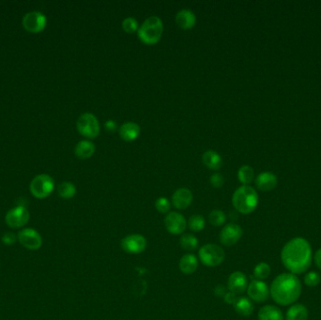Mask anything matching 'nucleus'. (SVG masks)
Segmentation results:
<instances>
[{
	"label": "nucleus",
	"mask_w": 321,
	"mask_h": 320,
	"mask_svg": "<svg viewBox=\"0 0 321 320\" xmlns=\"http://www.w3.org/2000/svg\"><path fill=\"white\" fill-rule=\"evenodd\" d=\"M312 247L307 239L297 237L285 244L281 252L283 265L295 275L304 273L312 264Z\"/></svg>",
	"instance_id": "1"
},
{
	"label": "nucleus",
	"mask_w": 321,
	"mask_h": 320,
	"mask_svg": "<svg viewBox=\"0 0 321 320\" xmlns=\"http://www.w3.org/2000/svg\"><path fill=\"white\" fill-rule=\"evenodd\" d=\"M302 294V283L293 273H281L275 277L269 287V295L275 303L287 306L298 301Z\"/></svg>",
	"instance_id": "2"
},
{
	"label": "nucleus",
	"mask_w": 321,
	"mask_h": 320,
	"mask_svg": "<svg viewBox=\"0 0 321 320\" xmlns=\"http://www.w3.org/2000/svg\"><path fill=\"white\" fill-rule=\"evenodd\" d=\"M232 204L235 209L241 214H250L258 205L257 191L249 185H242L234 192Z\"/></svg>",
	"instance_id": "3"
},
{
	"label": "nucleus",
	"mask_w": 321,
	"mask_h": 320,
	"mask_svg": "<svg viewBox=\"0 0 321 320\" xmlns=\"http://www.w3.org/2000/svg\"><path fill=\"white\" fill-rule=\"evenodd\" d=\"M164 32V24L162 19L152 15L142 23L137 30V36L141 42L147 45L156 44L161 40Z\"/></svg>",
	"instance_id": "4"
},
{
	"label": "nucleus",
	"mask_w": 321,
	"mask_h": 320,
	"mask_svg": "<svg viewBox=\"0 0 321 320\" xmlns=\"http://www.w3.org/2000/svg\"><path fill=\"white\" fill-rule=\"evenodd\" d=\"M199 257L206 267L214 268L222 264L226 258V253L221 246L208 243L199 249Z\"/></svg>",
	"instance_id": "5"
},
{
	"label": "nucleus",
	"mask_w": 321,
	"mask_h": 320,
	"mask_svg": "<svg viewBox=\"0 0 321 320\" xmlns=\"http://www.w3.org/2000/svg\"><path fill=\"white\" fill-rule=\"evenodd\" d=\"M76 127L80 135L89 139L98 137L101 130L99 120L91 113L82 114L77 120Z\"/></svg>",
	"instance_id": "6"
},
{
	"label": "nucleus",
	"mask_w": 321,
	"mask_h": 320,
	"mask_svg": "<svg viewBox=\"0 0 321 320\" xmlns=\"http://www.w3.org/2000/svg\"><path fill=\"white\" fill-rule=\"evenodd\" d=\"M55 188V182L49 175L41 174L32 179L30 183V189L32 196L43 199L50 196Z\"/></svg>",
	"instance_id": "7"
},
{
	"label": "nucleus",
	"mask_w": 321,
	"mask_h": 320,
	"mask_svg": "<svg viewBox=\"0 0 321 320\" xmlns=\"http://www.w3.org/2000/svg\"><path fill=\"white\" fill-rule=\"evenodd\" d=\"M146 239L141 234H131L123 237L120 243L121 249L129 255H139L146 248Z\"/></svg>",
	"instance_id": "8"
},
{
	"label": "nucleus",
	"mask_w": 321,
	"mask_h": 320,
	"mask_svg": "<svg viewBox=\"0 0 321 320\" xmlns=\"http://www.w3.org/2000/svg\"><path fill=\"white\" fill-rule=\"evenodd\" d=\"M30 218V211L28 210V208H24L23 206H18L7 212L5 222L9 227L17 229L27 225Z\"/></svg>",
	"instance_id": "9"
},
{
	"label": "nucleus",
	"mask_w": 321,
	"mask_h": 320,
	"mask_svg": "<svg viewBox=\"0 0 321 320\" xmlns=\"http://www.w3.org/2000/svg\"><path fill=\"white\" fill-rule=\"evenodd\" d=\"M17 239L24 248L31 251L39 250L42 245L41 234L33 228H23L20 230L18 232Z\"/></svg>",
	"instance_id": "10"
},
{
	"label": "nucleus",
	"mask_w": 321,
	"mask_h": 320,
	"mask_svg": "<svg viewBox=\"0 0 321 320\" xmlns=\"http://www.w3.org/2000/svg\"><path fill=\"white\" fill-rule=\"evenodd\" d=\"M47 19L40 12H30L23 18V26L30 33H40L46 28Z\"/></svg>",
	"instance_id": "11"
},
{
	"label": "nucleus",
	"mask_w": 321,
	"mask_h": 320,
	"mask_svg": "<svg viewBox=\"0 0 321 320\" xmlns=\"http://www.w3.org/2000/svg\"><path fill=\"white\" fill-rule=\"evenodd\" d=\"M242 235H243V230L241 226L234 223H230L226 225L221 230L219 235V239L224 246L230 247L238 243L242 237Z\"/></svg>",
	"instance_id": "12"
},
{
	"label": "nucleus",
	"mask_w": 321,
	"mask_h": 320,
	"mask_svg": "<svg viewBox=\"0 0 321 320\" xmlns=\"http://www.w3.org/2000/svg\"><path fill=\"white\" fill-rule=\"evenodd\" d=\"M247 294L251 301L264 303L269 299V286L261 280H253L247 287Z\"/></svg>",
	"instance_id": "13"
},
{
	"label": "nucleus",
	"mask_w": 321,
	"mask_h": 320,
	"mask_svg": "<svg viewBox=\"0 0 321 320\" xmlns=\"http://www.w3.org/2000/svg\"><path fill=\"white\" fill-rule=\"evenodd\" d=\"M164 225L170 234L181 235L186 229L187 221L182 214L172 211L165 216Z\"/></svg>",
	"instance_id": "14"
},
{
	"label": "nucleus",
	"mask_w": 321,
	"mask_h": 320,
	"mask_svg": "<svg viewBox=\"0 0 321 320\" xmlns=\"http://www.w3.org/2000/svg\"><path fill=\"white\" fill-rule=\"evenodd\" d=\"M248 285H249L248 279L245 273H241V272H234L228 277V289L235 295L242 294L244 291L247 290Z\"/></svg>",
	"instance_id": "15"
},
{
	"label": "nucleus",
	"mask_w": 321,
	"mask_h": 320,
	"mask_svg": "<svg viewBox=\"0 0 321 320\" xmlns=\"http://www.w3.org/2000/svg\"><path fill=\"white\" fill-rule=\"evenodd\" d=\"M193 193L187 188H180L172 196V204L178 209H185L193 202Z\"/></svg>",
	"instance_id": "16"
},
{
	"label": "nucleus",
	"mask_w": 321,
	"mask_h": 320,
	"mask_svg": "<svg viewBox=\"0 0 321 320\" xmlns=\"http://www.w3.org/2000/svg\"><path fill=\"white\" fill-rule=\"evenodd\" d=\"M278 182L277 177L274 173L265 171L260 173L256 178V185L257 188L262 192H269L274 190Z\"/></svg>",
	"instance_id": "17"
},
{
	"label": "nucleus",
	"mask_w": 321,
	"mask_h": 320,
	"mask_svg": "<svg viewBox=\"0 0 321 320\" xmlns=\"http://www.w3.org/2000/svg\"><path fill=\"white\" fill-rule=\"evenodd\" d=\"M176 23L181 30H190L194 26L196 23V16L190 10H181L176 15Z\"/></svg>",
	"instance_id": "18"
},
{
	"label": "nucleus",
	"mask_w": 321,
	"mask_h": 320,
	"mask_svg": "<svg viewBox=\"0 0 321 320\" xmlns=\"http://www.w3.org/2000/svg\"><path fill=\"white\" fill-rule=\"evenodd\" d=\"M120 138L126 142H131L137 139L140 135V126L135 122H126L120 126L119 130Z\"/></svg>",
	"instance_id": "19"
},
{
	"label": "nucleus",
	"mask_w": 321,
	"mask_h": 320,
	"mask_svg": "<svg viewBox=\"0 0 321 320\" xmlns=\"http://www.w3.org/2000/svg\"><path fill=\"white\" fill-rule=\"evenodd\" d=\"M179 267L181 273L186 275L193 274L199 268V259L193 254H186L183 255L179 263Z\"/></svg>",
	"instance_id": "20"
},
{
	"label": "nucleus",
	"mask_w": 321,
	"mask_h": 320,
	"mask_svg": "<svg viewBox=\"0 0 321 320\" xmlns=\"http://www.w3.org/2000/svg\"><path fill=\"white\" fill-rule=\"evenodd\" d=\"M257 317L258 320H285L282 311L275 305L263 306L259 310Z\"/></svg>",
	"instance_id": "21"
},
{
	"label": "nucleus",
	"mask_w": 321,
	"mask_h": 320,
	"mask_svg": "<svg viewBox=\"0 0 321 320\" xmlns=\"http://www.w3.org/2000/svg\"><path fill=\"white\" fill-rule=\"evenodd\" d=\"M234 309L238 314L242 316H249L254 312V303L249 298L241 297L238 298L233 304Z\"/></svg>",
	"instance_id": "22"
},
{
	"label": "nucleus",
	"mask_w": 321,
	"mask_h": 320,
	"mask_svg": "<svg viewBox=\"0 0 321 320\" xmlns=\"http://www.w3.org/2000/svg\"><path fill=\"white\" fill-rule=\"evenodd\" d=\"M286 320H308V310L302 303L293 304L286 312Z\"/></svg>",
	"instance_id": "23"
},
{
	"label": "nucleus",
	"mask_w": 321,
	"mask_h": 320,
	"mask_svg": "<svg viewBox=\"0 0 321 320\" xmlns=\"http://www.w3.org/2000/svg\"><path fill=\"white\" fill-rule=\"evenodd\" d=\"M95 145L91 141L82 140L78 143L75 148V153L79 159H88L95 152Z\"/></svg>",
	"instance_id": "24"
},
{
	"label": "nucleus",
	"mask_w": 321,
	"mask_h": 320,
	"mask_svg": "<svg viewBox=\"0 0 321 320\" xmlns=\"http://www.w3.org/2000/svg\"><path fill=\"white\" fill-rule=\"evenodd\" d=\"M202 161L205 166L212 170H218L222 167V157L214 150L206 151L202 156Z\"/></svg>",
	"instance_id": "25"
},
{
	"label": "nucleus",
	"mask_w": 321,
	"mask_h": 320,
	"mask_svg": "<svg viewBox=\"0 0 321 320\" xmlns=\"http://www.w3.org/2000/svg\"><path fill=\"white\" fill-rule=\"evenodd\" d=\"M180 244H181V247L182 249L191 252V251L197 249L199 241L197 239V237L193 234H184L181 237Z\"/></svg>",
	"instance_id": "26"
},
{
	"label": "nucleus",
	"mask_w": 321,
	"mask_h": 320,
	"mask_svg": "<svg viewBox=\"0 0 321 320\" xmlns=\"http://www.w3.org/2000/svg\"><path fill=\"white\" fill-rule=\"evenodd\" d=\"M205 218L200 214H193L187 222V226L193 232L202 231L205 228Z\"/></svg>",
	"instance_id": "27"
},
{
	"label": "nucleus",
	"mask_w": 321,
	"mask_h": 320,
	"mask_svg": "<svg viewBox=\"0 0 321 320\" xmlns=\"http://www.w3.org/2000/svg\"><path fill=\"white\" fill-rule=\"evenodd\" d=\"M255 178V172L251 166H242L238 171V178L243 185H249Z\"/></svg>",
	"instance_id": "28"
},
{
	"label": "nucleus",
	"mask_w": 321,
	"mask_h": 320,
	"mask_svg": "<svg viewBox=\"0 0 321 320\" xmlns=\"http://www.w3.org/2000/svg\"><path fill=\"white\" fill-rule=\"evenodd\" d=\"M58 193L59 196L64 198V199H70L73 196H76V187L69 181H65L62 182L58 188Z\"/></svg>",
	"instance_id": "29"
},
{
	"label": "nucleus",
	"mask_w": 321,
	"mask_h": 320,
	"mask_svg": "<svg viewBox=\"0 0 321 320\" xmlns=\"http://www.w3.org/2000/svg\"><path fill=\"white\" fill-rule=\"evenodd\" d=\"M271 273V270L269 264L266 262H260L254 269V276L257 280H265L268 278Z\"/></svg>",
	"instance_id": "30"
},
{
	"label": "nucleus",
	"mask_w": 321,
	"mask_h": 320,
	"mask_svg": "<svg viewBox=\"0 0 321 320\" xmlns=\"http://www.w3.org/2000/svg\"><path fill=\"white\" fill-rule=\"evenodd\" d=\"M227 221L226 214L220 209H214L209 214V222L210 225L214 226H221Z\"/></svg>",
	"instance_id": "31"
},
{
	"label": "nucleus",
	"mask_w": 321,
	"mask_h": 320,
	"mask_svg": "<svg viewBox=\"0 0 321 320\" xmlns=\"http://www.w3.org/2000/svg\"><path fill=\"white\" fill-rule=\"evenodd\" d=\"M122 29L127 33H135L138 30V22L133 17H127L122 21Z\"/></svg>",
	"instance_id": "32"
},
{
	"label": "nucleus",
	"mask_w": 321,
	"mask_h": 320,
	"mask_svg": "<svg viewBox=\"0 0 321 320\" xmlns=\"http://www.w3.org/2000/svg\"><path fill=\"white\" fill-rule=\"evenodd\" d=\"M320 274L316 272H310L304 276V284L310 287H315L320 283Z\"/></svg>",
	"instance_id": "33"
},
{
	"label": "nucleus",
	"mask_w": 321,
	"mask_h": 320,
	"mask_svg": "<svg viewBox=\"0 0 321 320\" xmlns=\"http://www.w3.org/2000/svg\"><path fill=\"white\" fill-rule=\"evenodd\" d=\"M155 208L160 214H168L171 208V204L166 197H160L155 202Z\"/></svg>",
	"instance_id": "34"
},
{
	"label": "nucleus",
	"mask_w": 321,
	"mask_h": 320,
	"mask_svg": "<svg viewBox=\"0 0 321 320\" xmlns=\"http://www.w3.org/2000/svg\"><path fill=\"white\" fill-rule=\"evenodd\" d=\"M210 182L211 186H213L214 188H221L225 182V178L223 177L222 174L215 173L210 177Z\"/></svg>",
	"instance_id": "35"
},
{
	"label": "nucleus",
	"mask_w": 321,
	"mask_h": 320,
	"mask_svg": "<svg viewBox=\"0 0 321 320\" xmlns=\"http://www.w3.org/2000/svg\"><path fill=\"white\" fill-rule=\"evenodd\" d=\"M1 241L5 245L11 246L12 244L16 243V241H18L17 236L14 233H12V232H7L1 237Z\"/></svg>",
	"instance_id": "36"
},
{
	"label": "nucleus",
	"mask_w": 321,
	"mask_h": 320,
	"mask_svg": "<svg viewBox=\"0 0 321 320\" xmlns=\"http://www.w3.org/2000/svg\"><path fill=\"white\" fill-rule=\"evenodd\" d=\"M237 295H235L234 293L232 292H227L226 294H225V296H224V300H225V302L226 303H228V304H234L235 302L237 301Z\"/></svg>",
	"instance_id": "37"
},
{
	"label": "nucleus",
	"mask_w": 321,
	"mask_h": 320,
	"mask_svg": "<svg viewBox=\"0 0 321 320\" xmlns=\"http://www.w3.org/2000/svg\"><path fill=\"white\" fill-rule=\"evenodd\" d=\"M105 129L106 130H108V131H115V130H117V123L114 121V120H107L106 122H105Z\"/></svg>",
	"instance_id": "38"
},
{
	"label": "nucleus",
	"mask_w": 321,
	"mask_h": 320,
	"mask_svg": "<svg viewBox=\"0 0 321 320\" xmlns=\"http://www.w3.org/2000/svg\"><path fill=\"white\" fill-rule=\"evenodd\" d=\"M314 260H315V266L321 271V248L315 252Z\"/></svg>",
	"instance_id": "39"
}]
</instances>
